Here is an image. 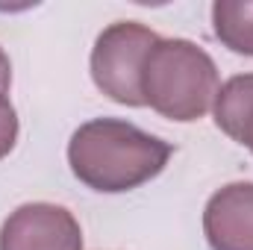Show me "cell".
<instances>
[{
    "mask_svg": "<svg viewBox=\"0 0 253 250\" xmlns=\"http://www.w3.org/2000/svg\"><path fill=\"white\" fill-rule=\"evenodd\" d=\"M215 126L253 153V74L227 80L212 103Z\"/></svg>",
    "mask_w": 253,
    "mask_h": 250,
    "instance_id": "obj_6",
    "label": "cell"
},
{
    "mask_svg": "<svg viewBox=\"0 0 253 250\" xmlns=\"http://www.w3.org/2000/svg\"><path fill=\"white\" fill-rule=\"evenodd\" d=\"M159 36L138 21L109 24L91 47V80L94 85L121 106H144L141 74Z\"/></svg>",
    "mask_w": 253,
    "mask_h": 250,
    "instance_id": "obj_3",
    "label": "cell"
},
{
    "mask_svg": "<svg viewBox=\"0 0 253 250\" xmlns=\"http://www.w3.org/2000/svg\"><path fill=\"white\" fill-rule=\"evenodd\" d=\"M15 141H18V112L12 100L0 91V159L12 153Z\"/></svg>",
    "mask_w": 253,
    "mask_h": 250,
    "instance_id": "obj_8",
    "label": "cell"
},
{
    "mask_svg": "<svg viewBox=\"0 0 253 250\" xmlns=\"http://www.w3.org/2000/svg\"><path fill=\"white\" fill-rule=\"evenodd\" d=\"M0 250H83V230L65 206L24 203L3 221Z\"/></svg>",
    "mask_w": 253,
    "mask_h": 250,
    "instance_id": "obj_4",
    "label": "cell"
},
{
    "mask_svg": "<svg viewBox=\"0 0 253 250\" xmlns=\"http://www.w3.org/2000/svg\"><path fill=\"white\" fill-rule=\"evenodd\" d=\"M218 88L221 83L212 56L189 39H159L144 62V106L156 109L162 118L180 124L203 118L212 109Z\"/></svg>",
    "mask_w": 253,
    "mask_h": 250,
    "instance_id": "obj_2",
    "label": "cell"
},
{
    "mask_svg": "<svg viewBox=\"0 0 253 250\" xmlns=\"http://www.w3.org/2000/svg\"><path fill=\"white\" fill-rule=\"evenodd\" d=\"M212 30L233 53L253 56V0H218L212 6Z\"/></svg>",
    "mask_w": 253,
    "mask_h": 250,
    "instance_id": "obj_7",
    "label": "cell"
},
{
    "mask_svg": "<svg viewBox=\"0 0 253 250\" xmlns=\"http://www.w3.org/2000/svg\"><path fill=\"white\" fill-rule=\"evenodd\" d=\"M174 147L135 124L118 118H94L74 129L68 141V165L83 186L121 194L159 177Z\"/></svg>",
    "mask_w": 253,
    "mask_h": 250,
    "instance_id": "obj_1",
    "label": "cell"
},
{
    "mask_svg": "<svg viewBox=\"0 0 253 250\" xmlns=\"http://www.w3.org/2000/svg\"><path fill=\"white\" fill-rule=\"evenodd\" d=\"M203 233L212 250H253V183L218 188L203 209Z\"/></svg>",
    "mask_w": 253,
    "mask_h": 250,
    "instance_id": "obj_5",
    "label": "cell"
},
{
    "mask_svg": "<svg viewBox=\"0 0 253 250\" xmlns=\"http://www.w3.org/2000/svg\"><path fill=\"white\" fill-rule=\"evenodd\" d=\"M9 85H12V62H9V56L3 53V47H0V91L6 94Z\"/></svg>",
    "mask_w": 253,
    "mask_h": 250,
    "instance_id": "obj_9",
    "label": "cell"
}]
</instances>
